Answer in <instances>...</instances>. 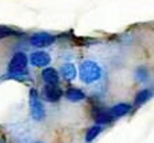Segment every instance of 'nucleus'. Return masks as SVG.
<instances>
[{
	"label": "nucleus",
	"mask_w": 154,
	"mask_h": 143,
	"mask_svg": "<svg viewBox=\"0 0 154 143\" xmlns=\"http://www.w3.org/2000/svg\"><path fill=\"white\" fill-rule=\"evenodd\" d=\"M135 77H137V79L139 82H146L148 80V78H149V72L148 69H146L145 67H139L135 72Z\"/></svg>",
	"instance_id": "14"
},
{
	"label": "nucleus",
	"mask_w": 154,
	"mask_h": 143,
	"mask_svg": "<svg viewBox=\"0 0 154 143\" xmlns=\"http://www.w3.org/2000/svg\"><path fill=\"white\" fill-rule=\"evenodd\" d=\"M63 95V92L58 84H46L42 89V97L43 99L48 103H56L58 102Z\"/></svg>",
	"instance_id": "5"
},
{
	"label": "nucleus",
	"mask_w": 154,
	"mask_h": 143,
	"mask_svg": "<svg viewBox=\"0 0 154 143\" xmlns=\"http://www.w3.org/2000/svg\"><path fill=\"white\" fill-rule=\"evenodd\" d=\"M152 90L150 89H143V90H140V92H138L137 97H135V106H142L144 104V103H146L150 98H152Z\"/></svg>",
	"instance_id": "12"
},
{
	"label": "nucleus",
	"mask_w": 154,
	"mask_h": 143,
	"mask_svg": "<svg viewBox=\"0 0 154 143\" xmlns=\"http://www.w3.org/2000/svg\"><path fill=\"white\" fill-rule=\"evenodd\" d=\"M66 98L69 101V102H73V103H77V102H81L86 98V94L82 92L80 88H76V87H71L66 90Z\"/></svg>",
	"instance_id": "10"
},
{
	"label": "nucleus",
	"mask_w": 154,
	"mask_h": 143,
	"mask_svg": "<svg viewBox=\"0 0 154 143\" xmlns=\"http://www.w3.org/2000/svg\"><path fill=\"white\" fill-rule=\"evenodd\" d=\"M102 129H104V127H102L101 124H97V123H96L95 126L90 127V128L87 129V132H86L85 141H86L87 143H91L92 141H95L96 138H97V136H100V134H101Z\"/></svg>",
	"instance_id": "11"
},
{
	"label": "nucleus",
	"mask_w": 154,
	"mask_h": 143,
	"mask_svg": "<svg viewBox=\"0 0 154 143\" xmlns=\"http://www.w3.org/2000/svg\"><path fill=\"white\" fill-rule=\"evenodd\" d=\"M0 143H2V142H0Z\"/></svg>",
	"instance_id": "17"
},
{
	"label": "nucleus",
	"mask_w": 154,
	"mask_h": 143,
	"mask_svg": "<svg viewBox=\"0 0 154 143\" xmlns=\"http://www.w3.org/2000/svg\"><path fill=\"white\" fill-rule=\"evenodd\" d=\"M29 108H30V115L34 121L39 122L44 119V117H46V108L43 106L37 89L34 88H32L29 90Z\"/></svg>",
	"instance_id": "2"
},
{
	"label": "nucleus",
	"mask_w": 154,
	"mask_h": 143,
	"mask_svg": "<svg viewBox=\"0 0 154 143\" xmlns=\"http://www.w3.org/2000/svg\"><path fill=\"white\" fill-rule=\"evenodd\" d=\"M60 74L66 80H73L77 75V70L73 63H65L60 69Z\"/></svg>",
	"instance_id": "9"
},
{
	"label": "nucleus",
	"mask_w": 154,
	"mask_h": 143,
	"mask_svg": "<svg viewBox=\"0 0 154 143\" xmlns=\"http://www.w3.org/2000/svg\"><path fill=\"white\" fill-rule=\"evenodd\" d=\"M28 66V57L23 51H17V53L11 57L8 64V73H18V72H23L27 69Z\"/></svg>",
	"instance_id": "3"
},
{
	"label": "nucleus",
	"mask_w": 154,
	"mask_h": 143,
	"mask_svg": "<svg viewBox=\"0 0 154 143\" xmlns=\"http://www.w3.org/2000/svg\"><path fill=\"white\" fill-rule=\"evenodd\" d=\"M42 79L46 84H58V72L52 67H46L42 72Z\"/></svg>",
	"instance_id": "8"
},
{
	"label": "nucleus",
	"mask_w": 154,
	"mask_h": 143,
	"mask_svg": "<svg viewBox=\"0 0 154 143\" xmlns=\"http://www.w3.org/2000/svg\"><path fill=\"white\" fill-rule=\"evenodd\" d=\"M107 110H109V114L111 115L112 121H115V119H119V118H121V117H124V115H126L128 113H129L131 110V106L128 104V103H118V104L112 106L110 109H107Z\"/></svg>",
	"instance_id": "7"
},
{
	"label": "nucleus",
	"mask_w": 154,
	"mask_h": 143,
	"mask_svg": "<svg viewBox=\"0 0 154 143\" xmlns=\"http://www.w3.org/2000/svg\"><path fill=\"white\" fill-rule=\"evenodd\" d=\"M37 143H41V142H37Z\"/></svg>",
	"instance_id": "16"
},
{
	"label": "nucleus",
	"mask_w": 154,
	"mask_h": 143,
	"mask_svg": "<svg viewBox=\"0 0 154 143\" xmlns=\"http://www.w3.org/2000/svg\"><path fill=\"white\" fill-rule=\"evenodd\" d=\"M14 35H17V30L10 27H6V25H0V39H5Z\"/></svg>",
	"instance_id": "13"
},
{
	"label": "nucleus",
	"mask_w": 154,
	"mask_h": 143,
	"mask_svg": "<svg viewBox=\"0 0 154 143\" xmlns=\"http://www.w3.org/2000/svg\"><path fill=\"white\" fill-rule=\"evenodd\" d=\"M51 60L52 58L51 55L47 53V51H43V50H38V51H33L30 54V58H29V62L33 67H37V68H46L51 64Z\"/></svg>",
	"instance_id": "6"
},
{
	"label": "nucleus",
	"mask_w": 154,
	"mask_h": 143,
	"mask_svg": "<svg viewBox=\"0 0 154 143\" xmlns=\"http://www.w3.org/2000/svg\"><path fill=\"white\" fill-rule=\"evenodd\" d=\"M79 77L81 82H83L85 84H92L101 79L102 69L99 63L94 60H85L80 64Z\"/></svg>",
	"instance_id": "1"
},
{
	"label": "nucleus",
	"mask_w": 154,
	"mask_h": 143,
	"mask_svg": "<svg viewBox=\"0 0 154 143\" xmlns=\"http://www.w3.org/2000/svg\"><path fill=\"white\" fill-rule=\"evenodd\" d=\"M8 78L15 80H27L29 78V74L27 70H23V72H18V73H8Z\"/></svg>",
	"instance_id": "15"
},
{
	"label": "nucleus",
	"mask_w": 154,
	"mask_h": 143,
	"mask_svg": "<svg viewBox=\"0 0 154 143\" xmlns=\"http://www.w3.org/2000/svg\"><path fill=\"white\" fill-rule=\"evenodd\" d=\"M56 42V36L46 33V31H41V33H35L30 36L29 43L30 45H33L35 48H46V47H51L53 43Z\"/></svg>",
	"instance_id": "4"
}]
</instances>
